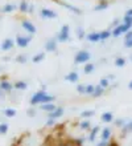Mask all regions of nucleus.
I'll return each instance as SVG.
<instances>
[{
	"instance_id": "obj_1",
	"label": "nucleus",
	"mask_w": 132,
	"mask_h": 146,
	"mask_svg": "<svg viewBox=\"0 0 132 146\" xmlns=\"http://www.w3.org/2000/svg\"><path fill=\"white\" fill-rule=\"evenodd\" d=\"M54 101V97L49 96L46 92L41 90V92H37L36 94L32 96L30 98V105H38V104H48V102H53Z\"/></svg>"
},
{
	"instance_id": "obj_2",
	"label": "nucleus",
	"mask_w": 132,
	"mask_h": 146,
	"mask_svg": "<svg viewBox=\"0 0 132 146\" xmlns=\"http://www.w3.org/2000/svg\"><path fill=\"white\" fill-rule=\"evenodd\" d=\"M69 25H62V28H61L60 33L57 35V41L60 42H65V41H69V38H70V35H69Z\"/></svg>"
},
{
	"instance_id": "obj_3",
	"label": "nucleus",
	"mask_w": 132,
	"mask_h": 146,
	"mask_svg": "<svg viewBox=\"0 0 132 146\" xmlns=\"http://www.w3.org/2000/svg\"><path fill=\"white\" fill-rule=\"evenodd\" d=\"M89 58H90V53L86 52V50H81V52H78V53L76 54L74 62H76V64H83V62L89 61Z\"/></svg>"
},
{
	"instance_id": "obj_4",
	"label": "nucleus",
	"mask_w": 132,
	"mask_h": 146,
	"mask_svg": "<svg viewBox=\"0 0 132 146\" xmlns=\"http://www.w3.org/2000/svg\"><path fill=\"white\" fill-rule=\"evenodd\" d=\"M129 29H131L129 25H127V24H120V25H118V27L114 28L112 35L114 36H120V35H123V33H127Z\"/></svg>"
},
{
	"instance_id": "obj_5",
	"label": "nucleus",
	"mask_w": 132,
	"mask_h": 146,
	"mask_svg": "<svg viewBox=\"0 0 132 146\" xmlns=\"http://www.w3.org/2000/svg\"><path fill=\"white\" fill-rule=\"evenodd\" d=\"M30 40H32L30 36H17V37H16V44H17L20 48H25V46H28Z\"/></svg>"
},
{
	"instance_id": "obj_6",
	"label": "nucleus",
	"mask_w": 132,
	"mask_h": 146,
	"mask_svg": "<svg viewBox=\"0 0 132 146\" xmlns=\"http://www.w3.org/2000/svg\"><path fill=\"white\" fill-rule=\"evenodd\" d=\"M61 115H64V108L57 106L54 110L50 111L49 114H48V117H49V118H52V119H56V118H60Z\"/></svg>"
},
{
	"instance_id": "obj_7",
	"label": "nucleus",
	"mask_w": 132,
	"mask_h": 146,
	"mask_svg": "<svg viewBox=\"0 0 132 146\" xmlns=\"http://www.w3.org/2000/svg\"><path fill=\"white\" fill-rule=\"evenodd\" d=\"M21 25H23L24 31H26L28 33H32V35H33V33H36V27H34L30 21H28V20H24L23 23H21Z\"/></svg>"
},
{
	"instance_id": "obj_8",
	"label": "nucleus",
	"mask_w": 132,
	"mask_h": 146,
	"mask_svg": "<svg viewBox=\"0 0 132 146\" xmlns=\"http://www.w3.org/2000/svg\"><path fill=\"white\" fill-rule=\"evenodd\" d=\"M15 45V41L12 38H5L3 42H1V49L3 50H9L11 48H13Z\"/></svg>"
},
{
	"instance_id": "obj_9",
	"label": "nucleus",
	"mask_w": 132,
	"mask_h": 146,
	"mask_svg": "<svg viewBox=\"0 0 132 146\" xmlns=\"http://www.w3.org/2000/svg\"><path fill=\"white\" fill-rule=\"evenodd\" d=\"M45 49L48 50V52H53V50L57 49V41L54 40V38H52V40H48V41H46Z\"/></svg>"
},
{
	"instance_id": "obj_10",
	"label": "nucleus",
	"mask_w": 132,
	"mask_h": 146,
	"mask_svg": "<svg viewBox=\"0 0 132 146\" xmlns=\"http://www.w3.org/2000/svg\"><path fill=\"white\" fill-rule=\"evenodd\" d=\"M87 40L91 42H98L100 41V32H93L87 35Z\"/></svg>"
},
{
	"instance_id": "obj_11",
	"label": "nucleus",
	"mask_w": 132,
	"mask_h": 146,
	"mask_svg": "<svg viewBox=\"0 0 132 146\" xmlns=\"http://www.w3.org/2000/svg\"><path fill=\"white\" fill-rule=\"evenodd\" d=\"M41 16L45 19H54V17H57V13L50 11V9H41Z\"/></svg>"
},
{
	"instance_id": "obj_12",
	"label": "nucleus",
	"mask_w": 132,
	"mask_h": 146,
	"mask_svg": "<svg viewBox=\"0 0 132 146\" xmlns=\"http://www.w3.org/2000/svg\"><path fill=\"white\" fill-rule=\"evenodd\" d=\"M78 78H79V76H78V73H77V72L69 73L68 76L65 77V80H66V81H70V82H77V81H78Z\"/></svg>"
},
{
	"instance_id": "obj_13",
	"label": "nucleus",
	"mask_w": 132,
	"mask_h": 146,
	"mask_svg": "<svg viewBox=\"0 0 132 146\" xmlns=\"http://www.w3.org/2000/svg\"><path fill=\"white\" fill-rule=\"evenodd\" d=\"M57 106L53 102H48V104H42L41 105V109L42 110H45V111H48V113H50V111H53L54 109H56Z\"/></svg>"
},
{
	"instance_id": "obj_14",
	"label": "nucleus",
	"mask_w": 132,
	"mask_h": 146,
	"mask_svg": "<svg viewBox=\"0 0 132 146\" xmlns=\"http://www.w3.org/2000/svg\"><path fill=\"white\" fill-rule=\"evenodd\" d=\"M12 88H13V85H12L11 82H8V81H1V82H0V89H1V90L9 92Z\"/></svg>"
},
{
	"instance_id": "obj_15",
	"label": "nucleus",
	"mask_w": 132,
	"mask_h": 146,
	"mask_svg": "<svg viewBox=\"0 0 132 146\" xmlns=\"http://www.w3.org/2000/svg\"><path fill=\"white\" fill-rule=\"evenodd\" d=\"M112 119H114V117L111 111H106V113L102 114V121H104V122H111Z\"/></svg>"
},
{
	"instance_id": "obj_16",
	"label": "nucleus",
	"mask_w": 132,
	"mask_h": 146,
	"mask_svg": "<svg viewBox=\"0 0 132 146\" xmlns=\"http://www.w3.org/2000/svg\"><path fill=\"white\" fill-rule=\"evenodd\" d=\"M103 92H104V88H102L100 85H98V86H95V90L91 96L93 97H99V96H102L103 94Z\"/></svg>"
},
{
	"instance_id": "obj_17",
	"label": "nucleus",
	"mask_w": 132,
	"mask_h": 146,
	"mask_svg": "<svg viewBox=\"0 0 132 146\" xmlns=\"http://www.w3.org/2000/svg\"><path fill=\"white\" fill-rule=\"evenodd\" d=\"M94 69H95V66H94V64H91V62H87L86 65H85V73L86 74H90V73H93L94 72Z\"/></svg>"
},
{
	"instance_id": "obj_18",
	"label": "nucleus",
	"mask_w": 132,
	"mask_h": 146,
	"mask_svg": "<svg viewBox=\"0 0 132 146\" xmlns=\"http://www.w3.org/2000/svg\"><path fill=\"white\" fill-rule=\"evenodd\" d=\"M13 86H15L16 89H21V90H24V89H26V86H28V85H26L25 81H17Z\"/></svg>"
},
{
	"instance_id": "obj_19",
	"label": "nucleus",
	"mask_w": 132,
	"mask_h": 146,
	"mask_svg": "<svg viewBox=\"0 0 132 146\" xmlns=\"http://www.w3.org/2000/svg\"><path fill=\"white\" fill-rule=\"evenodd\" d=\"M104 8H107V1H99V4L95 5V11H103Z\"/></svg>"
},
{
	"instance_id": "obj_20",
	"label": "nucleus",
	"mask_w": 132,
	"mask_h": 146,
	"mask_svg": "<svg viewBox=\"0 0 132 146\" xmlns=\"http://www.w3.org/2000/svg\"><path fill=\"white\" fill-rule=\"evenodd\" d=\"M13 9H15V5H13V4H7V5H4L1 11H3L4 13H9V12H12Z\"/></svg>"
},
{
	"instance_id": "obj_21",
	"label": "nucleus",
	"mask_w": 132,
	"mask_h": 146,
	"mask_svg": "<svg viewBox=\"0 0 132 146\" xmlns=\"http://www.w3.org/2000/svg\"><path fill=\"white\" fill-rule=\"evenodd\" d=\"M29 5H28V3H26L25 0L24 1H21V4H20V11L21 12H29Z\"/></svg>"
},
{
	"instance_id": "obj_22",
	"label": "nucleus",
	"mask_w": 132,
	"mask_h": 146,
	"mask_svg": "<svg viewBox=\"0 0 132 146\" xmlns=\"http://www.w3.org/2000/svg\"><path fill=\"white\" fill-rule=\"evenodd\" d=\"M45 58V53L44 52H41V53H38V54H36L33 57V62H40V61H42Z\"/></svg>"
},
{
	"instance_id": "obj_23",
	"label": "nucleus",
	"mask_w": 132,
	"mask_h": 146,
	"mask_svg": "<svg viewBox=\"0 0 132 146\" xmlns=\"http://www.w3.org/2000/svg\"><path fill=\"white\" fill-rule=\"evenodd\" d=\"M111 36V32L110 31H102L100 32V41H104Z\"/></svg>"
},
{
	"instance_id": "obj_24",
	"label": "nucleus",
	"mask_w": 132,
	"mask_h": 146,
	"mask_svg": "<svg viewBox=\"0 0 132 146\" xmlns=\"http://www.w3.org/2000/svg\"><path fill=\"white\" fill-rule=\"evenodd\" d=\"M115 65L120 66V68H121V66H124L125 65V60L123 57H118L116 60H115Z\"/></svg>"
},
{
	"instance_id": "obj_25",
	"label": "nucleus",
	"mask_w": 132,
	"mask_h": 146,
	"mask_svg": "<svg viewBox=\"0 0 132 146\" xmlns=\"http://www.w3.org/2000/svg\"><path fill=\"white\" fill-rule=\"evenodd\" d=\"M4 114L7 115V117H15L16 110L15 109H5V110H4Z\"/></svg>"
},
{
	"instance_id": "obj_26",
	"label": "nucleus",
	"mask_w": 132,
	"mask_h": 146,
	"mask_svg": "<svg viewBox=\"0 0 132 146\" xmlns=\"http://www.w3.org/2000/svg\"><path fill=\"white\" fill-rule=\"evenodd\" d=\"M110 134H111V130H110L108 127H106L104 130H103V133H102V139H103V141H106V139L108 138Z\"/></svg>"
},
{
	"instance_id": "obj_27",
	"label": "nucleus",
	"mask_w": 132,
	"mask_h": 146,
	"mask_svg": "<svg viewBox=\"0 0 132 146\" xmlns=\"http://www.w3.org/2000/svg\"><path fill=\"white\" fill-rule=\"evenodd\" d=\"M77 92L79 94H86V85H78L77 86Z\"/></svg>"
},
{
	"instance_id": "obj_28",
	"label": "nucleus",
	"mask_w": 132,
	"mask_h": 146,
	"mask_svg": "<svg viewBox=\"0 0 132 146\" xmlns=\"http://www.w3.org/2000/svg\"><path fill=\"white\" fill-rule=\"evenodd\" d=\"M81 115H82L83 118H89L91 115H94V110H85V111H82Z\"/></svg>"
},
{
	"instance_id": "obj_29",
	"label": "nucleus",
	"mask_w": 132,
	"mask_h": 146,
	"mask_svg": "<svg viewBox=\"0 0 132 146\" xmlns=\"http://www.w3.org/2000/svg\"><path fill=\"white\" fill-rule=\"evenodd\" d=\"M99 85L102 86V88H108V85H110V81H108V78H102L100 80V82H99Z\"/></svg>"
},
{
	"instance_id": "obj_30",
	"label": "nucleus",
	"mask_w": 132,
	"mask_h": 146,
	"mask_svg": "<svg viewBox=\"0 0 132 146\" xmlns=\"http://www.w3.org/2000/svg\"><path fill=\"white\" fill-rule=\"evenodd\" d=\"M124 23L123 24H127V25H129V27H132V16H128V15H125L124 16Z\"/></svg>"
},
{
	"instance_id": "obj_31",
	"label": "nucleus",
	"mask_w": 132,
	"mask_h": 146,
	"mask_svg": "<svg viewBox=\"0 0 132 146\" xmlns=\"http://www.w3.org/2000/svg\"><path fill=\"white\" fill-rule=\"evenodd\" d=\"M95 90L94 85H86V94H93Z\"/></svg>"
},
{
	"instance_id": "obj_32",
	"label": "nucleus",
	"mask_w": 132,
	"mask_h": 146,
	"mask_svg": "<svg viewBox=\"0 0 132 146\" xmlns=\"http://www.w3.org/2000/svg\"><path fill=\"white\" fill-rule=\"evenodd\" d=\"M81 129H83V130L90 129V122H89V121H83V122L81 123Z\"/></svg>"
},
{
	"instance_id": "obj_33",
	"label": "nucleus",
	"mask_w": 132,
	"mask_h": 146,
	"mask_svg": "<svg viewBox=\"0 0 132 146\" xmlns=\"http://www.w3.org/2000/svg\"><path fill=\"white\" fill-rule=\"evenodd\" d=\"M98 130H99V127H94V129H93V131H91V134H90V141H94V138H95V135H97V133H98Z\"/></svg>"
},
{
	"instance_id": "obj_34",
	"label": "nucleus",
	"mask_w": 132,
	"mask_h": 146,
	"mask_svg": "<svg viewBox=\"0 0 132 146\" xmlns=\"http://www.w3.org/2000/svg\"><path fill=\"white\" fill-rule=\"evenodd\" d=\"M7 130H8V125L7 123H1L0 125V133L4 134V133H7Z\"/></svg>"
},
{
	"instance_id": "obj_35",
	"label": "nucleus",
	"mask_w": 132,
	"mask_h": 146,
	"mask_svg": "<svg viewBox=\"0 0 132 146\" xmlns=\"http://www.w3.org/2000/svg\"><path fill=\"white\" fill-rule=\"evenodd\" d=\"M77 33H78V37L79 38H83V37H85V32H83L82 28H78V29H77Z\"/></svg>"
},
{
	"instance_id": "obj_36",
	"label": "nucleus",
	"mask_w": 132,
	"mask_h": 146,
	"mask_svg": "<svg viewBox=\"0 0 132 146\" xmlns=\"http://www.w3.org/2000/svg\"><path fill=\"white\" fill-rule=\"evenodd\" d=\"M17 62H21V64L26 62V56H19L17 57Z\"/></svg>"
},
{
	"instance_id": "obj_37",
	"label": "nucleus",
	"mask_w": 132,
	"mask_h": 146,
	"mask_svg": "<svg viewBox=\"0 0 132 146\" xmlns=\"http://www.w3.org/2000/svg\"><path fill=\"white\" fill-rule=\"evenodd\" d=\"M124 45L127 46V48H132V37H131V38H128V40H125Z\"/></svg>"
},
{
	"instance_id": "obj_38",
	"label": "nucleus",
	"mask_w": 132,
	"mask_h": 146,
	"mask_svg": "<svg viewBox=\"0 0 132 146\" xmlns=\"http://www.w3.org/2000/svg\"><path fill=\"white\" fill-rule=\"evenodd\" d=\"M125 130H129V131H132V121H129L127 125H125Z\"/></svg>"
},
{
	"instance_id": "obj_39",
	"label": "nucleus",
	"mask_w": 132,
	"mask_h": 146,
	"mask_svg": "<svg viewBox=\"0 0 132 146\" xmlns=\"http://www.w3.org/2000/svg\"><path fill=\"white\" fill-rule=\"evenodd\" d=\"M132 37V31H128L127 33H125V40H128V38Z\"/></svg>"
},
{
	"instance_id": "obj_40",
	"label": "nucleus",
	"mask_w": 132,
	"mask_h": 146,
	"mask_svg": "<svg viewBox=\"0 0 132 146\" xmlns=\"http://www.w3.org/2000/svg\"><path fill=\"white\" fill-rule=\"evenodd\" d=\"M28 114H29V115H33L34 114V110H32V109H30V110H28Z\"/></svg>"
},
{
	"instance_id": "obj_41",
	"label": "nucleus",
	"mask_w": 132,
	"mask_h": 146,
	"mask_svg": "<svg viewBox=\"0 0 132 146\" xmlns=\"http://www.w3.org/2000/svg\"><path fill=\"white\" fill-rule=\"evenodd\" d=\"M127 15H128V16H132V8H131V9H128V11H127Z\"/></svg>"
},
{
	"instance_id": "obj_42",
	"label": "nucleus",
	"mask_w": 132,
	"mask_h": 146,
	"mask_svg": "<svg viewBox=\"0 0 132 146\" xmlns=\"http://www.w3.org/2000/svg\"><path fill=\"white\" fill-rule=\"evenodd\" d=\"M128 89H132V81H131V82H129V84H128Z\"/></svg>"
},
{
	"instance_id": "obj_43",
	"label": "nucleus",
	"mask_w": 132,
	"mask_h": 146,
	"mask_svg": "<svg viewBox=\"0 0 132 146\" xmlns=\"http://www.w3.org/2000/svg\"><path fill=\"white\" fill-rule=\"evenodd\" d=\"M98 1H106V0H98Z\"/></svg>"
},
{
	"instance_id": "obj_44",
	"label": "nucleus",
	"mask_w": 132,
	"mask_h": 146,
	"mask_svg": "<svg viewBox=\"0 0 132 146\" xmlns=\"http://www.w3.org/2000/svg\"><path fill=\"white\" fill-rule=\"evenodd\" d=\"M0 96H1V92H0Z\"/></svg>"
}]
</instances>
